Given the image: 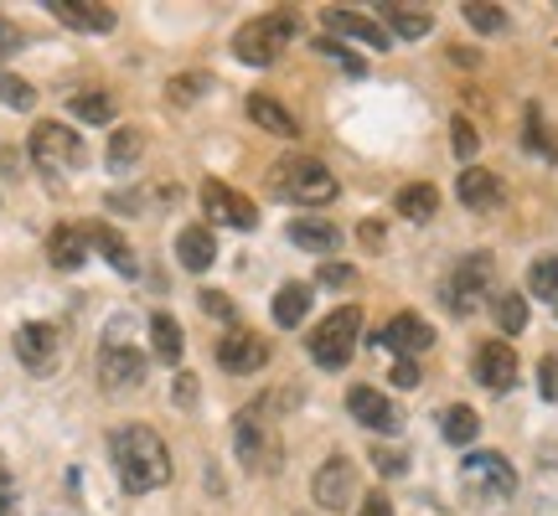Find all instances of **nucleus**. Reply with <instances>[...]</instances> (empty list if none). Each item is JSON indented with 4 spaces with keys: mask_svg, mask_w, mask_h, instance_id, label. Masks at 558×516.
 Returning <instances> with one entry per match:
<instances>
[{
    "mask_svg": "<svg viewBox=\"0 0 558 516\" xmlns=\"http://www.w3.org/2000/svg\"><path fill=\"white\" fill-rule=\"evenodd\" d=\"M109 459H114V470H120V486L130 496H145V491H156L171 480V450L160 444L156 429H145V423H124L109 434Z\"/></svg>",
    "mask_w": 558,
    "mask_h": 516,
    "instance_id": "1",
    "label": "nucleus"
},
{
    "mask_svg": "<svg viewBox=\"0 0 558 516\" xmlns=\"http://www.w3.org/2000/svg\"><path fill=\"white\" fill-rule=\"evenodd\" d=\"M269 186H275V197L295 201V207H326L337 197V176L316 156H284L269 171Z\"/></svg>",
    "mask_w": 558,
    "mask_h": 516,
    "instance_id": "2",
    "label": "nucleus"
},
{
    "mask_svg": "<svg viewBox=\"0 0 558 516\" xmlns=\"http://www.w3.org/2000/svg\"><path fill=\"white\" fill-rule=\"evenodd\" d=\"M295 11H264V16H254L248 26H239V37H233V52H239V62H248V67H269V62L295 41Z\"/></svg>",
    "mask_w": 558,
    "mask_h": 516,
    "instance_id": "3",
    "label": "nucleus"
},
{
    "mask_svg": "<svg viewBox=\"0 0 558 516\" xmlns=\"http://www.w3.org/2000/svg\"><path fill=\"white\" fill-rule=\"evenodd\" d=\"M26 150H32V165H37L47 181H62L68 171H78L83 160H88L83 139L58 120H41L37 130H32V145H26Z\"/></svg>",
    "mask_w": 558,
    "mask_h": 516,
    "instance_id": "4",
    "label": "nucleus"
},
{
    "mask_svg": "<svg viewBox=\"0 0 558 516\" xmlns=\"http://www.w3.org/2000/svg\"><path fill=\"white\" fill-rule=\"evenodd\" d=\"M357 331H362V310H357V305H341V310H331V316L311 331V341H305V346H311V361H316V367H326V372L347 367V361H352V352H357Z\"/></svg>",
    "mask_w": 558,
    "mask_h": 516,
    "instance_id": "5",
    "label": "nucleus"
},
{
    "mask_svg": "<svg viewBox=\"0 0 558 516\" xmlns=\"http://www.w3.org/2000/svg\"><path fill=\"white\" fill-rule=\"evenodd\" d=\"M99 382L109 393H130L145 382V352L135 341L124 336V320L104 331V346H99Z\"/></svg>",
    "mask_w": 558,
    "mask_h": 516,
    "instance_id": "6",
    "label": "nucleus"
},
{
    "mask_svg": "<svg viewBox=\"0 0 558 516\" xmlns=\"http://www.w3.org/2000/svg\"><path fill=\"white\" fill-rule=\"evenodd\" d=\"M460 486H465V496L471 501H507L518 491V470H512V459L497 455V450H481V455H465L460 465Z\"/></svg>",
    "mask_w": 558,
    "mask_h": 516,
    "instance_id": "7",
    "label": "nucleus"
},
{
    "mask_svg": "<svg viewBox=\"0 0 558 516\" xmlns=\"http://www.w3.org/2000/svg\"><path fill=\"white\" fill-rule=\"evenodd\" d=\"M486 284H492V254H471L456 263V274L445 279V305L456 316H471L481 299H486Z\"/></svg>",
    "mask_w": 558,
    "mask_h": 516,
    "instance_id": "8",
    "label": "nucleus"
},
{
    "mask_svg": "<svg viewBox=\"0 0 558 516\" xmlns=\"http://www.w3.org/2000/svg\"><path fill=\"white\" fill-rule=\"evenodd\" d=\"M202 207H207V222H222V228H239V233H254L259 228V207L233 192L228 181H202Z\"/></svg>",
    "mask_w": 558,
    "mask_h": 516,
    "instance_id": "9",
    "label": "nucleus"
},
{
    "mask_svg": "<svg viewBox=\"0 0 558 516\" xmlns=\"http://www.w3.org/2000/svg\"><path fill=\"white\" fill-rule=\"evenodd\" d=\"M352 491H357V470H352L347 455H331L316 476H311V496H316L320 512H347V506H352Z\"/></svg>",
    "mask_w": 558,
    "mask_h": 516,
    "instance_id": "10",
    "label": "nucleus"
},
{
    "mask_svg": "<svg viewBox=\"0 0 558 516\" xmlns=\"http://www.w3.org/2000/svg\"><path fill=\"white\" fill-rule=\"evenodd\" d=\"M58 357H62V331L58 325L32 320V325H21L16 331V361L21 367H32V372H52Z\"/></svg>",
    "mask_w": 558,
    "mask_h": 516,
    "instance_id": "11",
    "label": "nucleus"
},
{
    "mask_svg": "<svg viewBox=\"0 0 558 516\" xmlns=\"http://www.w3.org/2000/svg\"><path fill=\"white\" fill-rule=\"evenodd\" d=\"M471 372H476V382L486 393H507V388L518 382V352H512L507 341H481Z\"/></svg>",
    "mask_w": 558,
    "mask_h": 516,
    "instance_id": "12",
    "label": "nucleus"
},
{
    "mask_svg": "<svg viewBox=\"0 0 558 516\" xmlns=\"http://www.w3.org/2000/svg\"><path fill=\"white\" fill-rule=\"evenodd\" d=\"M378 346L399 352V361H414L418 352H429V346H435V325H429V320H418L414 310H403V316H393L378 331Z\"/></svg>",
    "mask_w": 558,
    "mask_h": 516,
    "instance_id": "13",
    "label": "nucleus"
},
{
    "mask_svg": "<svg viewBox=\"0 0 558 516\" xmlns=\"http://www.w3.org/2000/svg\"><path fill=\"white\" fill-rule=\"evenodd\" d=\"M347 408H352V418H357L362 429H378V434H399L403 429V408L393 397H383L378 388H352Z\"/></svg>",
    "mask_w": 558,
    "mask_h": 516,
    "instance_id": "14",
    "label": "nucleus"
},
{
    "mask_svg": "<svg viewBox=\"0 0 558 516\" xmlns=\"http://www.w3.org/2000/svg\"><path fill=\"white\" fill-rule=\"evenodd\" d=\"M218 361H222V372L248 378V372H259L264 361H269V346H264V336H254V331H228V336L218 341Z\"/></svg>",
    "mask_w": 558,
    "mask_h": 516,
    "instance_id": "15",
    "label": "nucleus"
},
{
    "mask_svg": "<svg viewBox=\"0 0 558 516\" xmlns=\"http://www.w3.org/2000/svg\"><path fill=\"white\" fill-rule=\"evenodd\" d=\"M47 11L73 32H114L120 26L114 5H99V0H47Z\"/></svg>",
    "mask_w": 558,
    "mask_h": 516,
    "instance_id": "16",
    "label": "nucleus"
},
{
    "mask_svg": "<svg viewBox=\"0 0 558 516\" xmlns=\"http://www.w3.org/2000/svg\"><path fill=\"white\" fill-rule=\"evenodd\" d=\"M320 16H326V26H331L337 37L367 41V47H378V52H383V47H388V32H383L378 21H367V16H362V11H347V5H326Z\"/></svg>",
    "mask_w": 558,
    "mask_h": 516,
    "instance_id": "17",
    "label": "nucleus"
},
{
    "mask_svg": "<svg viewBox=\"0 0 558 516\" xmlns=\"http://www.w3.org/2000/svg\"><path fill=\"white\" fill-rule=\"evenodd\" d=\"M88 228H78V222H62V228H52V238H47V258L58 263V269H83L88 263Z\"/></svg>",
    "mask_w": 558,
    "mask_h": 516,
    "instance_id": "18",
    "label": "nucleus"
},
{
    "mask_svg": "<svg viewBox=\"0 0 558 516\" xmlns=\"http://www.w3.org/2000/svg\"><path fill=\"white\" fill-rule=\"evenodd\" d=\"M456 192H460V201H465L471 212H497V207H501V176H492V171H481V165H471V171H460Z\"/></svg>",
    "mask_w": 558,
    "mask_h": 516,
    "instance_id": "19",
    "label": "nucleus"
},
{
    "mask_svg": "<svg viewBox=\"0 0 558 516\" xmlns=\"http://www.w3.org/2000/svg\"><path fill=\"white\" fill-rule=\"evenodd\" d=\"M213 258H218V238H213L207 228H181L177 233V263L186 269V274H207Z\"/></svg>",
    "mask_w": 558,
    "mask_h": 516,
    "instance_id": "20",
    "label": "nucleus"
},
{
    "mask_svg": "<svg viewBox=\"0 0 558 516\" xmlns=\"http://www.w3.org/2000/svg\"><path fill=\"white\" fill-rule=\"evenodd\" d=\"M88 243H94V248H99V254L109 258V263H114V269H120L124 279H135V274H140L135 248H130V243H124V233H114L109 222H88Z\"/></svg>",
    "mask_w": 558,
    "mask_h": 516,
    "instance_id": "21",
    "label": "nucleus"
},
{
    "mask_svg": "<svg viewBox=\"0 0 558 516\" xmlns=\"http://www.w3.org/2000/svg\"><path fill=\"white\" fill-rule=\"evenodd\" d=\"M248 120L259 124V130H269V135H284V139L300 135L295 114H290L279 99H269V94H248Z\"/></svg>",
    "mask_w": 558,
    "mask_h": 516,
    "instance_id": "22",
    "label": "nucleus"
},
{
    "mask_svg": "<svg viewBox=\"0 0 558 516\" xmlns=\"http://www.w3.org/2000/svg\"><path fill=\"white\" fill-rule=\"evenodd\" d=\"M150 352H156V361H166V367H177L181 352H186V341H181V325L177 316H150Z\"/></svg>",
    "mask_w": 558,
    "mask_h": 516,
    "instance_id": "23",
    "label": "nucleus"
},
{
    "mask_svg": "<svg viewBox=\"0 0 558 516\" xmlns=\"http://www.w3.org/2000/svg\"><path fill=\"white\" fill-rule=\"evenodd\" d=\"M378 16H388L393 37H403V41L429 37V26H435V16H429L424 5H378Z\"/></svg>",
    "mask_w": 558,
    "mask_h": 516,
    "instance_id": "24",
    "label": "nucleus"
},
{
    "mask_svg": "<svg viewBox=\"0 0 558 516\" xmlns=\"http://www.w3.org/2000/svg\"><path fill=\"white\" fill-rule=\"evenodd\" d=\"M393 207H399L409 222H429L439 212V192L429 186V181H414V186H403V192H399V201H393Z\"/></svg>",
    "mask_w": 558,
    "mask_h": 516,
    "instance_id": "25",
    "label": "nucleus"
},
{
    "mask_svg": "<svg viewBox=\"0 0 558 516\" xmlns=\"http://www.w3.org/2000/svg\"><path fill=\"white\" fill-rule=\"evenodd\" d=\"M233 444H239V455L248 465H264V423H259V408H248V414L233 418Z\"/></svg>",
    "mask_w": 558,
    "mask_h": 516,
    "instance_id": "26",
    "label": "nucleus"
},
{
    "mask_svg": "<svg viewBox=\"0 0 558 516\" xmlns=\"http://www.w3.org/2000/svg\"><path fill=\"white\" fill-rule=\"evenodd\" d=\"M275 320L290 331V325H300L305 320V310H311V284H279V295H275Z\"/></svg>",
    "mask_w": 558,
    "mask_h": 516,
    "instance_id": "27",
    "label": "nucleus"
},
{
    "mask_svg": "<svg viewBox=\"0 0 558 516\" xmlns=\"http://www.w3.org/2000/svg\"><path fill=\"white\" fill-rule=\"evenodd\" d=\"M290 238L300 243V248H311V254H331L341 243V233L331 228V222H316V218H300L290 222Z\"/></svg>",
    "mask_w": 558,
    "mask_h": 516,
    "instance_id": "28",
    "label": "nucleus"
},
{
    "mask_svg": "<svg viewBox=\"0 0 558 516\" xmlns=\"http://www.w3.org/2000/svg\"><path fill=\"white\" fill-rule=\"evenodd\" d=\"M476 429H481V418H476V408H465V403H450V408L439 414V434L450 439V444H471Z\"/></svg>",
    "mask_w": 558,
    "mask_h": 516,
    "instance_id": "29",
    "label": "nucleus"
},
{
    "mask_svg": "<svg viewBox=\"0 0 558 516\" xmlns=\"http://www.w3.org/2000/svg\"><path fill=\"white\" fill-rule=\"evenodd\" d=\"M68 109H73L83 124H109V120H114V99H109V94H99V88H83V94H73V99H68Z\"/></svg>",
    "mask_w": 558,
    "mask_h": 516,
    "instance_id": "30",
    "label": "nucleus"
},
{
    "mask_svg": "<svg viewBox=\"0 0 558 516\" xmlns=\"http://www.w3.org/2000/svg\"><path fill=\"white\" fill-rule=\"evenodd\" d=\"M140 150H145V135H140L135 124L114 130V139H109V171H124V165H135Z\"/></svg>",
    "mask_w": 558,
    "mask_h": 516,
    "instance_id": "31",
    "label": "nucleus"
},
{
    "mask_svg": "<svg viewBox=\"0 0 558 516\" xmlns=\"http://www.w3.org/2000/svg\"><path fill=\"white\" fill-rule=\"evenodd\" d=\"M527 290L543 299H554L558 295V254H543L533 269H527Z\"/></svg>",
    "mask_w": 558,
    "mask_h": 516,
    "instance_id": "32",
    "label": "nucleus"
},
{
    "mask_svg": "<svg viewBox=\"0 0 558 516\" xmlns=\"http://www.w3.org/2000/svg\"><path fill=\"white\" fill-rule=\"evenodd\" d=\"M527 150H538L543 160H558V145H554V135H548V124H543L538 103L527 109Z\"/></svg>",
    "mask_w": 558,
    "mask_h": 516,
    "instance_id": "33",
    "label": "nucleus"
},
{
    "mask_svg": "<svg viewBox=\"0 0 558 516\" xmlns=\"http://www.w3.org/2000/svg\"><path fill=\"white\" fill-rule=\"evenodd\" d=\"M497 325L507 331V336H518L522 325H527V299H522V295H501L497 299Z\"/></svg>",
    "mask_w": 558,
    "mask_h": 516,
    "instance_id": "34",
    "label": "nucleus"
},
{
    "mask_svg": "<svg viewBox=\"0 0 558 516\" xmlns=\"http://www.w3.org/2000/svg\"><path fill=\"white\" fill-rule=\"evenodd\" d=\"M0 99L11 103V109H21V114H26V109L37 103V88H32L26 78H16V73H0Z\"/></svg>",
    "mask_w": 558,
    "mask_h": 516,
    "instance_id": "35",
    "label": "nucleus"
},
{
    "mask_svg": "<svg viewBox=\"0 0 558 516\" xmlns=\"http://www.w3.org/2000/svg\"><path fill=\"white\" fill-rule=\"evenodd\" d=\"M460 16L471 21L476 32H501V26H507V11H501V5H481V0H471Z\"/></svg>",
    "mask_w": 558,
    "mask_h": 516,
    "instance_id": "36",
    "label": "nucleus"
},
{
    "mask_svg": "<svg viewBox=\"0 0 558 516\" xmlns=\"http://www.w3.org/2000/svg\"><path fill=\"white\" fill-rule=\"evenodd\" d=\"M316 52H320V58H337L341 67L352 73V78H362V73H367V62L352 58V47H341V41H331V37H320V41H316Z\"/></svg>",
    "mask_w": 558,
    "mask_h": 516,
    "instance_id": "37",
    "label": "nucleus"
},
{
    "mask_svg": "<svg viewBox=\"0 0 558 516\" xmlns=\"http://www.w3.org/2000/svg\"><path fill=\"white\" fill-rule=\"evenodd\" d=\"M450 145H456V156H460V160H471V156L481 150L476 124H471V120H460V114H456V124H450Z\"/></svg>",
    "mask_w": 558,
    "mask_h": 516,
    "instance_id": "38",
    "label": "nucleus"
},
{
    "mask_svg": "<svg viewBox=\"0 0 558 516\" xmlns=\"http://www.w3.org/2000/svg\"><path fill=\"white\" fill-rule=\"evenodd\" d=\"M202 88H207V78H202V73H181V78H171V88H166V94H171V103H192V94H202Z\"/></svg>",
    "mask_w": 558,
    "mask_h": 516,
    "instance_id": "39",
    "label": "nucleus"
},
{
    "mask_svg": "<svg viewBox=\"0 0 558 516\" xmlns=\"http://www.w3.org/2000/svg\"><path fill=\"white\" fill-rule=\"evenodd\" d=\"M373 465H378L383 476H403V470H409V455L388 450V444H373Z\"/></svg>",
    "mask_w": 558,
    "mask_h": 516,
    "instance_id": "40",
    "label": "nucleus"
},
{
    "mask_svg": "<svg viewBox=\"0 0 558 516\" xmlns=\"http://www.w3.org/2000/svg\"><path fill=\"white\" fill-rule=\"evenodd\" d=\"M202 310H207V316H218V320H233V316H239V305L222 295V290H207V295H202Z\"/></svg>",
    "mask_w": 558,
    "mask_h": 516,
    "instance_id": "41",
    "label": "nucleus"
},
{
    "mask_svg": "<svg viewBox=\"0 0 558 516\" xmlns=\"http://www.w3.org/2000/svg\"><path fill=\"white\" fill-rule=\"evenodd\" d=\"M0 516H21L16 480H11V470H5V465H0Z\"/></svg>",
    "mask_w": 558,
    "mask_h": 516,
    "instance_id": "42",
    "label": "nucleus"
},
{
    "mask_svg": "<svg viewBox=\"0 0 558 516\" xmlns=\"http://www.w3.org/2000/svg\"><path fill=\"white\" fill-rule=\"evenodd\" d=\"M538 393L548 397V403H558V357L538 361Z\"/></svg>",
    "mask_w": 558,
    "mask_h": 516,
    "instance_id": "43",
    "label": "nucleus"
},
{
    "mask_svg": "<svg viewBox=\"0 0 558 516\" xmlns=\"http://www.w3.org/2000/svg\"><path fill=\"white\" fill-rule=\"evenodd\" d=\"M16 47H21V26H16V21L0 16V58H11Z\"/></svg>",
    "mask_w": 558,
    "mask_h": 516,
    "instance_id": "44",
    "label": "nucleus"
},
{
    "mask_svg": "<svg viewBox=\"0 0 558 516\" xmlns=\"http://www.w3.org/2000/svg\"><path fill=\"white\" fill-rule=\"evenodd\" d=\"M197 388H202V382L192 378V372H181V378H177V408H192V403H197Z\"/></svg>",
    "mask_w": 558,
    "mask_h": 516,
    "instance_id": "45",
    "label": "nucleus"
},
{
    "mask_svg": "<svg viewBox=\"0 0 558 516\" xmlns=\"http://www.w3.org/2000/svg\"><path fill=\"white\" fill-rule=\"evenodd\" d=\"M357 516H393V501L383 496V491H373V496L362 501V512Z\"/></svg>",
    "mask_w": 558,
    "mask_h": 516,
    "instance_id": "46",
    "label": "nucleus"
},
{
    "mask_svg": "<svg viewBox=\"0 0 558 516\" xmlns=\"http://www.w3.org/2000/svg\"><path fill=\"white\" fill-rule=\"evenodd\" d=\"M393 388H418V361H399L393 367Z\"/></svg>",
    "mask_w": 558,
    "mask_h": 516,
    "instance_id": "47",
    "label": "nucleus"
},
{
    "mask_svg": "<svg viewBox=\"0 0 558 516\" xmlns=\"http://www.w3.org/2000/svg\"><path fill=\"white\" fill-rule=\"evenodd\" d=\"M320 279H326V284H347L352 269H347V263H320Z\"/></svg>",
    "mask_w": 558,
    "mask_h": 516,
    "instance_id": "48",
    "label": "nucleus"
},
{
    "mask_svg": "<svg viewBox=\"0 0 558 516\" xmlns=\"http://www.w3.org/2000/svg\"><path fill=\"white\" fill-rule=\"evenodd\" d=\"M362 243H367V248H383V228H378V222H362Z\"/></svg>",
    "mask_w": 558,
    "mask_h": 516,
    "instance_id": "49",
    "label": "nucleus"
},
{
    "mask_svg": "<svg viewBox=\"0 0 558 516\" xmlns=\"http://www.w3.org/2000/svg\"><path fill=\"white\" fill-rule=\"evenodd\" d=\"M450 58H456L460 67H476V52H471V47H450Z\"/></svg>",
    "mask_w": 558,
    "mask_h": 516,
    "instance_id": "50",
    "label": "nucleus"
},
{
    "mask_svg": "<svg viewBox=\"0 0 558 516\" xmlns=\"http://www.w3.org/2000/svg\"><path fill=\"white\" fill-rule=\"evenodd\" d=\"M554 316H558V295H554Z\"/></svg>",
    "mask_w": 558,
    "mask_h": 516,
    "instance_id": "51",
    "label": "nucleus"
},
{
    "mask_svg": "<svg viewBox=\"0 0 558 516\" xmlns=\"http://www.w3.org/2000/svg\"><path fill=\"white\" fill-rule=\"evenodd\" d=\"M300 516H305V512H300Z\"/></svg>",
    "mask_w": 558,
    "mask_h": 516,
    "instance_id": "52",
    "label": "nucleus"
}]
</instances>
